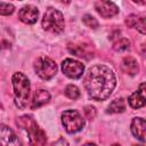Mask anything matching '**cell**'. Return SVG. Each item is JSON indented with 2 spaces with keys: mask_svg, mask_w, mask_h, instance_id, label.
<instances>
[{
  "mask_svg": "<svg viewBox=\"0 0 146 146\" xmlns=\"http://www.w3.org/2000/svg\"><path fill=\"white\" fill-rule=\"evenodd\" d=\"M54 146H68V143L66 141V139L59 138V139L54 144Z\"/></svg>",
  "mask_w": 146,
  "mask_h": 146,
  "instance_id": "cell-24",
  "label": "cell"
},
{
  "mask_svg": "<svg viewBox=\"0 0 146 146\" xmlns=\"http://www.w3.org/2000/svg\"><path fill=\"white\" fill-rule=\"evenodd\" d=\"M125 24L129 27L137 29L141 34L146 33V30H145V18L144 17H140V16H137V15H130V16L127 17Z\"/></svg>",
  "mask_w": 146,
  "mask_h": 146,
  "instance_id": "cell-15",
  "label": "cell"
},
{
  "mask_svg": "<svg viewBox=\"0 0 146 146\" xmlns=\"http://www.w3.org/2000/svg\"><path fill=\"white\" fill-rule=\"evenodd\" d=\"M133 146H144V145H133Z\"/></svg>",
  "mask_w": 146,
  "mask_h": 146,
  "instance_id": "cell-27",
  "label": "cell"
},
{
  "mask_svg": "<svg viewBox=\"0 0 146 146\" xmlns=\"http://www.w3.org/2000/svg\"><path fill=\"white\" fill-rule=\"evenodd\" d=\"M112 146H120V145H117V144H114V145H112Z\"/></svg>",
  "mask_w": 146,
  "mask_h": 146,
  "instance_id": "cell-26",
  "label": "cell"
},
{
  "mask_svg": "<svg viewBox=\"0 0 146 146\" xmlns=\"http://www.w3.org/2000/svg\"><path fill=\"white\" fill-rule=\"evenodd\" d=\"M62 123L68 133H75L84 127V119L75 110H67L62 114Z\"/></svg>",
  "mask_w": 146,
  "mask_h": 146,
  "instance_id": "cell-5",
  "label": "cell"
},
{
  "mask_svg": "<svg viewBox=\"0 0 146 146\" xmlns=\"http://www.w3.org/2000/svg\"><path fill=\"white\" fill-rule=\"evenodd\" d=\"M18 17L25 24H34L38 21L39 10H38L36 7L31 6V5H27V6H24L23 8L19 9Z\"/></svg>",
  "mask_w": 146,
  "mask_h": 146,
  "instance_id": "cell-10",
  "label": "cell"
},
{
  "mask_svg": "<svg viewBox=\"0 0 146 146\" xmlns=\"http://www.w3.org/2000/svg\"><path fill=\"white\" fill-rule=\"evenodd\" d=\"M82 21H83V23H84L88 27H90V29H97V27H98V22H97V19H96L94 16L89 15V14L84 15V16L82 17Z\"/></svg>",
  "mask_w": 146,
  "mask_h": 146,
  "instance_id": "cell-22",
  "label": "cell"
},
{
  "mask_svg": "<svg viewBox=\"0 0 146 146\" xmlns=\"http://www.w3.org/2000/svg\"><path fill=\"white\" fill-rule=\"evenodd\" d=\"M65 95L70 98V99H78L80 97V90L74 84H68L65 88Z\"/></svg>",
  "mask_w": 146,
  "mask_h": 146,
  "instance_id": "cell-20",
  "label": "cell"
},
{
  "mask_svg": "<svg viewBox=\"0 0 146 146\" xmlns=\"http://www.w3.org/2000/svg\"><path fill=\"white\" fill-rule=\"evenodd\" d=\"M13 88H14V100L18 108H25L29 103L31 84L30 80L22 72H16L13 75Z\"/></svg>",
  "mask_w": 146,
  "mask_h": 146,
  "instance_id": "cell-2",
  "label": "cell"
},
{
  "mask_svg": "<svg viewBox=\"0 0 146 146\" xmlns=\"http://www.w3.org/2000/svg\"><path fill=\"white\" fill-rule=\"evenodd\" d=\"M34 71L41 79L50 80L57 73V65L51 58L41 56L34 62Z\"/></svg>",
  "mask_w": 146,
  "mask_h": 146,
  "instance_id": "cell-6",
  "label": "cell"
},
{
  "mask_svg": "<svg viewBox=\"0 0 146 146\" xmlns=\"http://www.w3.org/2000/svg\"><path fill=\"white\" fill-rule=\"evenodd\" d=\"M121 68L124 73L129 74V75H135L136 73H138L139 67H138V63L133 57H124L121 64Z\"/></svg>",
  "mask_w": 146,
  "mask_h": 146,
  "instance_id": "cell-16",
  "label": "cell"
},
{
  "mask_svg": "<svg viewBox=\"0 0 146 146\" xmlns=\"http://www.w3.org/2000/svg\"><path fill=\"white\" fill-rule=\"evenodd\" d=\"M41 24H42L43 30H46L50 33L59 34L64 31V26H65L64 16L59 10H57L52 7H49V8H47V10L43 15Z\"/></svg>",
  "mask_w": 146,
  "mask_h": 146,
  "instance_id": "cell-4",
  "label": "cell"
},
{
  "mask_svg": "<svg viewBox=\"0 0 146 146\" xmlns=\"http://www.w3.org/2000/svg\"><path fill=\"white\" fill-rule=\"evenodd\" d=\"M95 8L104 18H111L119 13V7L112 1H97L95 3Z\"/></svg>",
  "mask_w": 146,
  "mask_h": 146,
  "instance_id": "cell-9",
  "label": "cell"
},
{
  "mask_svg": "<svg viewBox=\"0 0 146 146\" xmlns=\"http://www.w3.org/2000/svg\"><path fill=\"white\" fill-rule=\"evenodd\" d=\"M84 88L95 100H105L110 97L116 86L113 71L105 65H94L84 74Z\"/></svg>",
  "mask_w": 146,
  "mask_h": 146,
  "instance_id": "cell-1",
  "label": "cell"
},
{
  "mask_svg": "<svg viewBox=\"0 0 146 146\" xmlns=\"http://www.w3.org/2000/svg\"><path fill=\"white\" fill-rule=\"evenodd\" d=\"M84 114H86V116L88 117V119H94L95 116H96V110H95V107L94 106H86L84 107Z\"/></svg>",
  "mask_w": 146,
  "mask_h": 146,
  "instance_id": "cell-23",
  "label": "cell"
},
{
  "mask_svg": "<svg viewBox=\"0 0 146 146\" xmlns=\"http://www.w3.org/2000/svg\"><path fill=\"white\" fill-rule=\"evenodd\" d=\"M130 48V41L123 36L117 38L114 42H113V49L116 51H125Z\"/></svg>",
  "mask_w": 146,
  "mask_h": 146,
  "instance_id": "cell-18",
  "label": "cell"
},
{
  "mask_svg": "<svg viewBox=\"0 0 146 146\" xmlns=\"http://www.w3.org/2000/svg\"><path fill=\"white\" fill-rule=\"evenodd\" d=\"M128 102L132 108H140L145 105V83H140L137 91L131 94L128 98Z\"/></svg>",
  "mask_w": 146,
  "mask_h": 146,
  "instance_id": "cell-12",
  "label": "cell"
},
{
  "mask_svg": "<svg viewBox=\"0 0 146 146\" xmlns=\"http://www.w3.org/2000/svg\"><path fill=\"white\" fill-rule=\"evenodd\" d=\"M0 146H23L21 139L6 124H0Z\"/></svg>",
  "mask_w": 146,
  "mask_h": 146,
  "instance_id": "cell-8",
  "label": "cell"
},
{
  "mask_svg": "<svg viewBox=\"0 0 146 146\" xmlns=\"http://www.w3.org/2000/svg\"><path fill=\"white\" fill-rule=\"evenodd\" d=\"M62 71L70 79H79L83 74L84 66L82 63L75 59L66 58L62 62Z\"/></svg>",
  "mask_w": 146,
  "mask_h": 146,
  "instance_id": "cell-7",
  "label": "cell"
},
{
  "mask_svg": "<svg viewBox=\"0 0 146 146\" xmlns=\"http://www.w3.org/2000/svg\"><path fill=\"white\" fill-rule=\"evenodd\" d=\"M17 124L24 129L29 135L30 146H44L46 145V135L44 132L38 127L36 122L29 115H23L18 117Z\"/></svg>",
  "mask_w": 146,
  "mask_h": 146,
  "instance_id": "cell-3",
  "label": "cell"
},
{
  "mask_svg": "<svg viewBox=\"0 0 146 146\" xmlns=\"http://www.w3.org/2000/svg\"><path fill=\"white\" fill-rule=\"evenodd\" d=\"M14 10H15V7L11 3L0 2V15L8 16V15H11L14 13Z\"/></svg>",
  "mask_w": 146,
  "mask_h": 146,
  "instance_id": "cell-21",
  "label": "cell"
},
{
  "mask_svg": "<svg viewBox=\"0 0 146 146\" xmlns=\"http://www.w3.org/2000/svg\"><path fill=\"white\" fill-rule=\"evenodd\" d=\"M125 110V102L123 98L114 99L107 107V113H122Z\"/></svg>",
  "mask_w": 146,
  "mask_h": 146,
  "instance_id": "cell-17",
  "label": "cell"
},
{
  "mask_svg": "<svg viewBox=\"0 0 146 146\" xmlns=\"http://www.w3.org/2000/svg\"><path fill=\"white\" fill-rule=\"evenodd\" d=\"M50 99V94L44 90V89H38L35 90L34 92V97H33V100H32V104H31V108H38V107H41L42 105L47 104Z\"/></svg>",
  "mask_w": 146,
  "mask_h": 146,
  "instance_id": "cell-14",
  "label": "cell"
},
{
  "mask_svg": "<svg viewBox=\"0 0 146 146\" xmlns=\"http://www.w3.org/2000/svg\"><path fill=\"white\" fill-rule=\"evenodd\" d=\"M83 146H96L95 144H91V143H88V144H84Z\"/></svg>",
  "mask_w": 146,
  "mask_h": 146,
  "instance_id": "cell-25",
  "label": "cell"
},
{
  "mask_svg": "<svg viewBox=\"0 0 146 146\" xmlns=\"http://www.w3.org/2000/svg\"><path fill=\"white\" fill-rule=\"evenodd\" d=\"M14 33L11 29L3 23H0V50L9 49L14 43Z\"/></svg>",
  "mask_w": 146,
  "mask_h": 146,
  "instance_id": "cell-11",
  "label": "cell"
},
{
  "mask_svg": "<svg viewBox=\"0 0 146 146\" xmlns=\"http://www.w3.org/2000/svg\"><path fill=\"white\" fill-rule=\"evenodd\" d=\"M68 50H70L72 54H74L75 56H79V57H84V58H87V56H86L87 54H88L90 57H92V54H90V52L88 51L87 46H83V44H79V46L74 44L73 48L68 47Z\"/></svg>",
  "mask_w": 146,
  "mask_h": 146,
  "instance_id": "cell-19",
  "label": "cell"
},
{
  "mask_svg": "<svg viewBox=\"0 0 146 146\" xmlns=\"http://www.w3.org/2000/svg\"><path fill=\"white\" fill-rule=\"evenodd\" d=\"M145 128L146 122L143 117H135L131 122V132L140 141H145Z\"/></svg>",
  "mask_w": 146,
  "mask_h": 146,
  "instance_id": "cell-13",
  "label": "cell"
}]
</instances>
